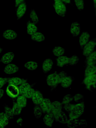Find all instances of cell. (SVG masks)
Returning <instances> with one entry per match:
<instances>
[{"mask_svg": "<svg viewBox=\"0 0 96 128\" xmlns=\"http://www.w3.org/2000/svg\"><path fill=\"white\" fill-rule=\"evenodd\" d=\"M85 105L84 102L75 104L71 112L69 114L70 118H77L84 112Z\"/></svg>", "mask_w": 96, "mask_h": 128, "instance_id": "obj_1", "label": "cell"}, {"mask_svg": "<svg viewBox=\"0 0 96 128\" xmlns=\"http://www.w3.org/2000/svg\"><path fill=\"white\" fill-rule=\"evenodd\" d=\"M53 6L56 13L60 16L64 17L66 14V7L61 0H54Z\"/></svg>", "mask_w": 96, "mask_h": 128, "instance_id": "obj_2", "label": "cell"}, {"mask_svg": "<svg viewBox=\"0 0 96 128\" xmlns=\"http://www.w3.org/2000/svg\"><path fill=\"white\" fill-rule=\"evenodd\" d=\"M58 73L56 71L52 74L48 75L47 77L46 83L51 88V91L52 92L58 85L57 76Z\"/></svg>", "mask_w": 96, "mask_h": 128, "instance_id": "obj_3", "label": "cell"}, {"mask_svg": "<svg viewBox=\"0 0 96 128\" xmlns=\"http://www.w3.org/2000/svg\"><path fill=\"white\" fill-rule=\"evenodd\" d=\"M96 44V38L91 40L84 46L83 48V55L86 57L89 55L94 51Z\"/></svg>", "mask_w": 96, "mask_h": 128, "instance_id": "obj_4", "label": "cell"}, {"mask_svg": "<svg viewBox=\"0 0 96 128\" xmlns=\"http://www.w3.org/2000/svg\"><path fill=\"white\" fill-rule=\"evenodd\" d=\"M6 92L8 96L12 99L20 95L18 86L11 84H8L6 89Z\"/></svg>", "mask_w": 96, "mask_h": 128, "instance_id": "obj_5", "label": "cell"}, {"mask_svg": "<svg viewBox=\"0 0 96 128\" xmlns=\"http://www.w3.org/2000/svg\"><path fill=\"white\" fill-rule=\"evenodd\" d=\"M51 104L52 102L49 98H44L39 104L43 113L46 114L50 112Z\"/></svg>", "mask_w": 96, "mask_h": 128, "instance_id": "obj_6", "label": "cell"}, {"mask_svg": "<svg viewBox=\"0 0 96 128\" xmlns=\"http://www.w3.org/2000/svg\"><path fill=\"white\" fill-rule=\"evenodd\" d=\"M62 104L60 102L54 101L52 103L50 112L54 116L62 111Z\"/></svg>", "mask_w": 96, "mask_h": 128, "instance_id": "obj_7", "label": "cell"}, {"mask_svg": "<svg viewBox=\"0 0 96 128\" xmlns=\"http://www.w3.org/2000/svg\"><path fill=\"white\" fill-rule=\"evenodd\" d=\"M16 8V16L17 20H19L22 18L25 14L27 10V6L24 2L20 4Z\"/></svg>", "mask_w": 96, "mask_h": 128, "instance_id": "obj_8", "label": "cell"}, {"mask_svg": "<svg viewBox=\"0 0 96 128\" xmlns=\"http://www.w3.org/2000/svg\"><path fill=\"white\" fill-rule=\"evenodd\" d=\"M33 103L36 105H39L44 99L42 93L39 90H35L31 98Z\"/></svg>", "mask_w": 96, "mask_h": 128, "instance_id": "obj_9", "label": "cell"}, {"mask_svg": "<svg viewBox=\"0 0 96 128\" xmlns=\"http://www.w3.org/2000/svg\"><path fill=\"white\" fill-rule=\"evenodd\" d=\"M90 35L87 32H83L79 38V42L81 49L89 41Z\"/></svg>", "mask_w": 96, "mask_h": 128, "instance_id": "obj_10", "label": "cell"}, {"mask_svg": "<svg viewBox=\"0 0 96 128\" xmlns=\"http://www.w3.org/2000/svg\"><path fill=\"white\" fill-rule=\"evenodd\" d=\"M19 70V68L13 64H9L4 67V71L6 74H10L17 72Z\"/></svg>", "mask_w": 96, "mask_h": 128, "instance_id": "obj_11", "label": "cell"}, {"mask_svg": "<svg viewBox=\"0 0 96 128\" xmlns=\"http://www.w3.org/2000/svg\"><path fill=\"white\" fill-rule=\"evenodd\" d=\"M80 26L77 22L72 23L71 25L70 32L73 36H77L80 34Z\"/></svg>", "mask_w": 96, "mask_h": 128, "instance_id": "obj_12", "label": "cell"}, {"mask_svg": "<svg viewBox=\"0 0 96 128\" xmlns=\"http://www.w3.org/2000/svg\"><path fill=\"white\" fill-rule=\"evenodd\" d=\"M53 62L50 58H47L43 62L42 65V70L44 73L46 74L50 71L52 68Z\"/></svg>", "mask_w": 96, "mask_h": 128, "instance_id": "obj_13", "label": "cell"}, {"mask_svg": "<svg viewBox=\"0 0 96 128\" xmlns=\"http://www.w3.org/2000/svg\"><path fill=\"white\" fill-rule=\"evenodd\" d=\"M28 81L27 79L21 78L18 77L9 78L8 82V84L18 86L21 84L26 82Z\"/></svg>", "mask_w": 96, "mask_h": 128, "instance_id": "obj_14", "label": "cell"}, {"mask_svg": "<svg viewBox=\"0 0 96 128\" xmlns=\"http://www.w3.org/2000/svg\"><path fill=\"white\" fill-rule=\"evenodd\" d=\"M14 56V54L12 52H8L3 55L0 59V62L4 64H9L13 60Z\"/></svg>", "mask_w": 96, "mask_h": 128, "instance_id": "obj_15", "label": "cell"}, {"mask_svg": "<svg viewBox=\"0 0 96 128\" xmlns=\"http://www.w3.org/2000/svg\"><path fill=\"white\" fill-rule=\"evenodd\" d=\"M54 117L50 112L46 114L43 118V122L48 127H51L54 121Z\"/></svg>", "mask_w": 96, "mask_h": 128, "instance_id": "obj_16", "label": "cell"}, {"mask_svg": "<svg viewBox=\"0 0 96 128\" xmlns=\"http://www.w3.org/2000/svg\"><path fill=\"white\" fill-rule=\"evenodd\" d=\"M2 36L5 39L12 40L16 38L18 36V34L14 31L8 29L4 31Z\"/></svg>", "mask_w": 96, "mask_h": 128, "instance_id": "obj_17", "label": "cell"}, {"mask_svg": "<svg viewBox=\"0 0 96 128\" xmlns=\"http://www.w3.org/2000/svg\"><path fill=\"white\" fill-rule=\"evenodd\" d=\"M54 117L56 122L63 124H66L68 120L66 115L62 111L54 116Z\"/></svg>", "mask_w": 96, "mask_h": 128, "instance_id": "obj_18", "label": "cell"}, {"mask_svg": "<svg viewBox=\"0 0 96 128\" xmlns=\"http://www.w3.org/2000/svg\"><path fill=\"white\" fill-rule=\"evenodd\" d=\"M26 26L27 33L30 35H32L38 30V28L36 25V24L31 22L30 20L27 22Z\"/></svg>", "mask_w": 96, "mask_h": 128, "instance_id": "obj_19", "label": "cell"}, {"mask_svg": "<svg viewBox=\"0 0 96 128\" xmlns=\"http://www.w3.org/2000/svg\"><path fill=\"white\" fill-rule=\"evenodd\" d=\"M96 63V51L95 50L86 57V66H88L95 65Z\"/></svg>", "mask_w": 96, "mask_h": 128, "instance_id": "obj_20", "label": "cell"}, {"mask_svg": "<svg viewBox=\"0 0 96 128\" xmlns=\"http://www.w3.org/2000/svg\"><path fill=\"white\" fill-rule=\"evenodd\" d=\"M69 58L66 56H61L56 59L57 66L62 67L68 64Z\"/></svg>", "mask_w": 96, "mask_h": 128, "instance_id": "obj_21", "label": "cell"}, {"mask_svg": "<svg viewBox=\"0 0 96 128\" xmlns=\"http://www.w3.org/2000/svg\"><path fill=\"white\" fill-rule=\"evenodd\" d=\"M74 80V78L71 76H67L62 81L61 86L64 88H68L72 84Z\"/></svg>", "mask_w": 96, "mask_h": 128, "instance_id": "obj_22", "label": "cell"}, {"mask_svg": "<svg viewBox=\"0 0 96 128\" xmlns=\"http://www.w3.org/2000/svg\"><path fill=\"white\" fill-rule=\"evenodd\" d=\"M94 83H96V76L95 74L85 77L82 84L86 85Z\"/></svg>", "mask_w": 96, "mask_h": 128, "instance_id": "obj_23", "label": "cell"}, {"mask_svg": "<svg viewBox=\"0 0 96 128\" xmlns=\"http://www.w3.org/2000/svg\"><path fill=\"white\" fill-rule=\"evenodd\" d=\"M31 38L33 40L40 42L44 40L45 38L43 34L39 32H36L31 35Z\"/></svg>", "mask_w": 96, "mask_h": 128, "instance_id": "obj_24", "label": "cell"}, {"mask_svg": "<svg viewBox=\"0 0 96 128\" xmlns=\"http://www.w3.org/2000/svg\"><path fill=\"white\" fill-rule=\"evenodd\" d=\"M96 72V66L95 65L86 66L85 70L84 77L95 74Z\"/></svg>", "mask_w": 96, "mask_h": 128, "instance_id": "obj_25", "label": "cell"}, {"mask_svg": "<svg viewBox=\"0 0 96 128\" xmlns=\"http://www.w3.org/2000/svg\"><path fill=\"white\" fill-rule=\"evenodd\" d=\"M16 102L22 108H24L27 105V98L23 95H20L17 98Z\"/></svg>", "mask_w": 96, "mask_h": 128, "instance_id": "obj_26", "label": "cell"}, {"mask_svg": "<svg viewBox=\"0 0 96 128\" xmlns=\"http://www.w3.org/2000/svg\"><path fill=\"white\" fill-rule=\"evenodd\" d=\"M4 109V113L6 116L9 120H11L14 118V115L13 113L12 108L8 106L6 104L3 105Z\"/></svg>", "mask_w": 96, "mask_h": 128, "instance_id": "obj_27", "label": "cell"}, {"mask_svg": "<svg viewBox=\"0 0 96 128\" xmlns=\"http://www.w3.org/2000/svg\"><path fill=\"white\" fill-rule=\"evenodd\" d=\"M34 84L31 85L26 82L18 86L20 95L23 94L27 90L30 88L32 87Z\"/></svg>", "mask_w": 96, "mask_h": 128, "instance_id": "obj_28", "label": "cell"}, {"mask_svg": "<svg viewBox=\"0 0 96 128\" xmlns=\"http://www.w3.org/2000/svg\"><path fill=\"white\" fill-rule=\"evenodd\" d=\"M69 128H74L79 126V120L76 118H70L68 120L66 123Z\"/></svg>", "mask_w": 96, "mask_h": 128, "instance_id": "obj_29", "label": "cell"}, {"mask_svg": "<svg viewBox=\"0 0 96 128\" xmlns=\"http://www.w3.org/2000/svg\"><path fill=\"white\" fill-rule=\"evenodd\" d=\"M13 106L12 109L14 116L20 115L22 111V108L20 106L13 100Z\"/></svg>", "mask_w": 96, "mask_h": 128, "instance_id": "obj_30", "label": "cell"}, {"mask_svg": "<svg viewBox=\"0 0 96 128\" xmlns=\"http://www.w3.org/2000/svg\"><path fill=\"white\" fill-rule=\"evenodd\" d=\"M33 110L35 117L37 119L40 118L42 115V111L39 105L34 104Z\"/></svg>", "mask_w": 96, "mask_h": 128, "instance_id": "obj_31", "label": "cell"}, {"mask_svg": "<svg viewBox=\"0 0 96 128\" xmlns=\"http://www.w3.org/2000/svg\"><path fill=\"white\" fill-rule=\"evenodd\" d=\"M65 49L60 46H55L52 50V52L55 56H62L64 53Z\"/></svg>", "mask_w": 96, "mask_h": 128, "instance_id": "obj_32", "label": "cell"}, {"mask_svg": "<svg viewBox=\"0 0 96 128\" xmlns=\"http://www.w3.org/2000/svg\"><path fill=\"white\" fill-rule=\"evenodd\" d=\"M24 66L28 70H36L38 68V63L35 62L29 61L26 63Z\"/></svg>", "mask_w": 96, "mask_h": 128, "instance_id": "obj_33", "label": "cell"}, {"mask_svg": "<svg viewBox=\"0 0 96 128\" xmlns=\"http://www.w3.org/2000/svg\"><path fill=\"white\" fill-rule=\"evenodd\" d=\"M30 17L32 22L35 24H37L39 22L37 14L34 9H32L30 13Z\"/></svg>", "mask_w": 96, "mask_h": 128, "instance_id": "obj_34", "label": "cell"}, {"mask_svg": "<svg viewBox=\"0 0 96 128\" xmlns=\"http://www.w3.org/2000/svg\"><path fill=\"white\" fill-rule=\"evenodd\" d=\"M79 58L76 55H74L69 58L68 64L70 66L76 65L78 62Z\"/></svg>", "mask_w": 96, "mask_h": 128, "instance_id": "obj_35", "label": "cell"}, {"mask_svg": "<svg viewBox=\"0 0 96 128\" xmlns=\"http://www.w3.org/2000/svg\"><path fill=\"white\" fill-rule=\"evenodd\" d=\"M75 4L78 9L80 11L82 10L84 7V2L83 0H74Z\"/></svg>", "mask_w": 96, "mask_h": 128, "instance_id": "obj_36", "label": "cell"}, {"mask_svg": "<svg viewBox=\"0 0 96 128\" xmlns=\"http://www.w3.org/2000/svg\"><path fill=\"white\" fill-rule=\"evenodd\" d=\"M0 120L6 126L8 125L9 122V120L3 112H0Z\"/></svg>", "mask_w": 96, "mask_h": 128, "instance_id": "obj_37", "label": "cell"}, {"mask_svg": "<svg viewBox=\"0 0 96 128\" xmlns=\"http://www.w3.org/2000/svg\"><path fill=\"white\" fill-rule=\"evenodd\" d=\"M74 100L73 96L70 94H67L63 97L62 104H65L72 101Z\"/></svg>", "mask_w": 96, "mask_h": 128, "instance_id": "obj_38", "label": "cell"}, {"mask_svg": "<svg viewBox=\"0 0 96 128\" xmlns=\"http://www.w3.org/2000/svg\"><path fill=\"white\" fill-rule=\"evenodd\" d=\"M67 76V73L63 71L58 73L57 78L58 84H60L63 80Z\"/></svg>", "mask_w": 96, "mask_h": 128, "instance_id": "obj_39", "label": "cell"}, {"mask_svg": "<svg viewBox=\"0 0 96 128\" xmlns=\"http://www.w3.org/2000/svg\"><path fill=\"white\" fill-rule=\"evenodd\" d=\"M35 90L31 87L27 90L23 94L27 98H31Z\"/></svg>", "mask_w": 96, "mask_h": 128, "instance_id": "obj_40", "label": "cell"}, {"mask_svg": "<svg viewBox=\"0 0 96 128\" xmlns=\"http://www.w3.org/2000/svg\"><path fill=\"white\" fill-rule=\"evenodd\" d=\"M73 98L74 101L78 103L83 102L84 100V96L80 94H76L73 96Z\"/></svg>", "mask_w": 96, "mask_h": 128, "instance_id": "obj_41", "label": "cell"}, {"mask_svg": "<svg viewBox=\"0 0 96 128\" xmlns=\"http://www.w3.org/2000/svg\"><path fill=\"white\" fill-rule=\"evenodd\" d=\"M74 105L69 103L64 104V108L66 111L69 114L72 111Z\"/></svg>", "mask_w": 96, "mask_h": 128, "instance_id": "obj_42", "label": "cell"}, {"mask_svg": "<svg viewBox=\"0 0 96 128\" xmlns=\"http://www.w3.org/2000/svg\"><path fill=\"white\" fill-rule=\"evenodd\" d=\"M9 78L0 77V88H1L8 82Z\"/></svg>", "mask_w": 96, "mask_h": 128, "instance_id": "obj_43", "label": "cell"}, {"mask_svg": "<svg viewBox=\"0 0 96 128\" xmlns=\"http://www.w3.org/2000/svg\"><path fill=\"white\" fill-rule=\"evenodd\" d=\"M96 83L88 84L86 86L85 88L89 90H92L95 89Z\"/></svg>", "mask_w": 96, "mask_h": 128, "instance_id": "obj_44", "label": "cell"}, {"mask_svg": "<svg viewBox=\"0 0 96 128\" xmlns=\"http://www.w3.org/2000/svg\"><path fill=\"white\" fill-rule=\"evenodd\" d=\"M81 127H84L88 126L86 120L84 119H82L79 121V125Z\"/></svg>", "mask_w": 96, "mask_h": 128, "instance_id": "obj_45", "label": "cell"}, {"mask_svg": "<svg viewBox=\"0 0 96 128\" xmlns=\"http://www.w3.org/2000/svg\"><path fill=\"white\" fill-rule=\"evenodd\" d=\"M25 0H15V6L16 8L20 4L24 2Z\"/></svg>", "mask_w": 96, "mask_h": 128, "instance_id": "obj_46", "label": "cell"}, {"mask_svg": "<svg viewBox=\"0 0 96 128\" xmlns=\"http://www.w3.org/2000/svg\"><path fill=\"white\" fill-rule=\"evenodd\" d=\"M16 122L18 125L21 126L22 125L23 122V119L21 117H19L17 120Z\"/></svg>", "mask_w": 96, "mask_h": 128, "instance_id": "obj_47", "label": "cell"}, {"mask_svg": "<svg viewBox=\"0 0 96 128\" xmlns=\"http://www.w3.org/2000/svg\"><path fill=\"white\" fill-rule=\"evenodd\" d=\"M4 93V90L0 88V99L2 97Z\"/></svg>", "mask_w": 96, "mask_h": 128, "instance_id": "obj_48", "label": "cell"}, {"mask_svg": "<svg viewBox=\"0 0 96 128\" xmlns=\"http://www.w3.org/2000/svg\"><path fill=\"white\" fill-rule=\"evenodd\" d=\"M6 126L0 120V128H4L6 127Z\"/></svg>", "mask_w": 96, "mask_h": 128, "instance_id": "obj_49", "label": "cell"}, {"mask_svg": "<svg viewBox=\"0 0 96 128\" xmlns=\"http://www.w3.org/2000/svg\"><path fill=\"white\" fill-rule=\"evenodd\" d=\"M64 2L66 4H69L71 2V0H61Z\"/></svg>", "mask_w": 96, "mask_h": 128, "instance_id": "obj_50", "label": "cell"}, {"mask_svg": "<svg viewBox=\"0 0 96 128\" xmlns=\"http://www.w3.org/2000/svg\"><path fill=\"white\" fill-rule=\"evenodd\" d=\"M93 2L94 3V8L96 9V0H93Z\"/></svg>", "mask_w": 96, "mask_h": 128, "instance_id": "obj_51", "label": "cell"}, {"mask_svg": "<svg viewBox=\"0 0 96 128\" xmlns=\"http://www.w3.org/2000/svg\"><path fill=\"white\" fill-rule=\"evenodd\" d=\"M3 50V49L0 47V54L2 52Z\"/></svg>", "mask_w": 96, "mask_h": 128, "instance_id": "obj_52", "label": "cell"}]
</instances>
